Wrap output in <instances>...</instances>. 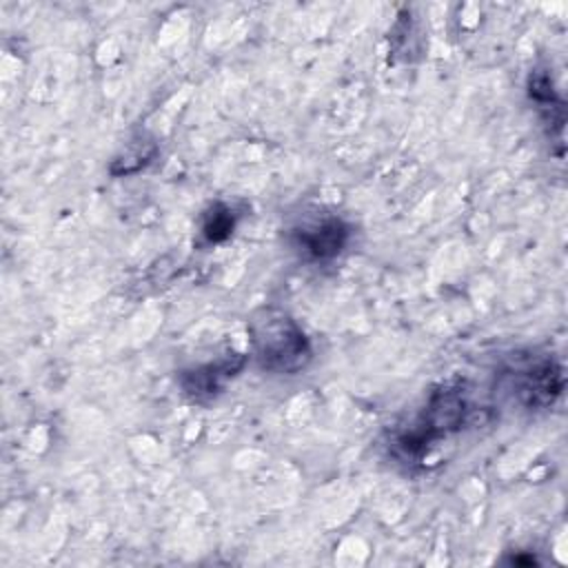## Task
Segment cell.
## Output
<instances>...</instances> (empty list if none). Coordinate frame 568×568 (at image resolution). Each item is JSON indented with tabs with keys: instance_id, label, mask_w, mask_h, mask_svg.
I'll return each instance as SVG.
<instances>
[{
	"instance_id": "6da1fadb",
	"label": "cell",
	"mask_w": 568,
	"mask_h": 568,
	"mask_svg": "<svg viewBox=\"0 0 568 568\" xmlns=\"http://www.w3.org/2000/svg\"><path fill=\"white\" fill-rule=\"evenodd\" d=\"M253 346L260 366L280 375L297 373L311 359L308 342L302 328L282 313H264L251 326Z\"/></svg>"
},
{
	"instance_id": "7a4b0ae2",
	"label": "cell",
	"mask_w": 568,
	"mask_h": 568,
	"mask_svg": "<svg viewBox=\"0 0 568 568\" xmlns=\"http://www.w3.org/2000/svg\"><path fill=\"white\" fill-rule=\"evenodd\" d=\"M348 237V229L339 217L313 220L308 224L293 229V244L302 253L315 260H326L337 255Z\"/></svg>"
},
{
	"instance_id": "3957f363",
	"label": "cell",
	"mask_w": 568,
	"mask_h": 568,
	"mask_svg": "<svg viewBox=\"0 0 568 568\" xmlns=\"http://www.w3.org/2000/svg\"><path fill=\"white\" fill-rule=\"evenodd\" d=\"M231 231H233V217H231V213L226 209L222 213H213L206 220V224H204V235L209 240H213V242L224 240Z\"/></svg>"
}]
</instances>
